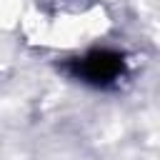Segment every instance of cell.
<instances>
[{
	"label": "cell",
	"mask_w": 160,
	"mask_h": 160,
	"mask_svg": "<svg viewBox=\"0 0 160 160\" xmlns=\"http://www.w3.org/2000/svg\"><path fill=\"white\" fill-rule=\"evenodd\" d=\"M120 72H122V58L118 52H108V50L90 52L88 58H82L78 62V75L88 82H110L115 78H120Z\"/></svg>",
	"instance_id": "obj_1"
}]
</instances>
